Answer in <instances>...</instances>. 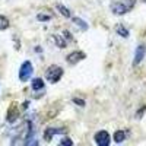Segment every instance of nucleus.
I'll return each mask as SVG.
<instances>
[{"label":"nucleus","instance_id":"nucleus-17","mask_svg":"<svg viewBox=\"0 0 146 146\" xmlns=\"http://www.w3.org/2000/svg\"><path fill=\"white\" fill-rule=\"evenodd\" d=\"M62 145H73V142L70 139H63L62 140Z\"/></svg>","mask_w":146,"mask_h":146},{"label":"nucleus","instance_id":"nucleus-15","mask_svg":"<svg viewBox=\"0 0 146 146\" xmlns=\"http://www.w3.org/2000/svg\"><path fill=\"white\" fill-rule=\"evenodd\" d=\"M36 19H38L40 22H48V21H51V16L45 15V13H38L36 15Z\"/></svg>","mask_w":146,"mask_h":146},{"label":"nucleus","instance_id":"nucleus-4","mask_svg":"<svg viewBox=\"0 0 146 146\" xmlns=\"http://www.w3.org/2000/svg\"><path fill=\"white\" fill-rule=\"evenodd\" d=\"M95 143L96 145H100V146H108L110 145V135H108V131H105V130H100L98 133L95 135Z\"/></svg>","mask_w":146,"mask_h":146},{"label":"nucleus","instance_id":"nucleus-9","mask_svg":"<svg viewBox=\"0 0 146 146\" xmlns=\"http://www.w3.org/2000/svg\"><path fill=\"white\" fill-rule=\"evenodd\" d=\"M53 40H54V42H56V45L58 47V48H64L67 44H66V40L63 38V36H58V35H54L53 36Z\"/></svg>","mask_w":146,"mask_h":146},{"label":"nucleus","instance_id":"nucleus-18","mask_svg":"<svg viewBox=\"0 0 146 146\" xmlns=\"http://www.w3.org/2000/svg\"><path fill=\"white\" fill-rule=\"evenodd\" d=\"M143 2H145V3H146V0H143Z\"/></svg>","mask_w":146,"mask_h":146},{"label":"nucleus","instance_id":"nucleus-8","mask_svg":"<svg viewBox=\"0 0 146 146\" xmlns=\"http://www.w3.org/2000/svg\"><path fill=\"white\" fill-rule=\"evenodd\" d=\"M114 142L115 143H121V142H124L126 140V131H123V130H117L115 133H114Z\"/></svg>","mask_w":146,"mask_h":146},{"label":"nucleus","instance_id":"nucleus-2","mask_svg":"<svg viewBox=\"0 0 146 146\" xmlns=\"http://www.w3.org/2000/svg\"><path fill=\"white\" fill-rule=\"evenodd\" d=\"M62 76H63V69L58 67V66H51L45 72V79L50 83H57L62 79Z\"/></svg>","mask_w":146,"mask_h":146},{"label":"nucleus","instance_id":"nucleus-10","mask_svg":"<svg viewBox=\"0 0 146 146\" xmlns=\"http://www.w3.org/2000/svg\"><path fill=\"white\" fill-rule=\"evenodd\" d=\"M56 7H57V10L60 12V13H62L64 18H70V10L67 9V7H64L62 3H57L56 5Z\"/></svg>","mask_w":146,"mask_h":146},{"label":"nucleus","instance_id":"nucleus-6","mask_svg":"<svg viewBox=\"0 0 146 146\" xmlns=\"http://www.w3.org/2000/svg\"><path fill=\"white\" fill-rule=\"evenodd\" d=\"M145 54H146V47L145 45H137V48H136V54H135V60H133V64L135 66H137L142 60H143V57H145Z\"/></svg>","mask_w":146,"mask_h":146},{"label":"nucleus","instance_id":"nucleus-16","mask_svg":"<svg viewBox=\"0 0 146 146\" xmlns=\"http://www.w3.org/2000/svg\"><path fill=\"white\" fill-rule=\"evenodd\" d=\"M73 102L78 104V105H80V107H83V105H85V102H83L80 98H73Z\"/></svg>","mask_w":146,"mask_h":146},{"label":"nucleus","instance_id":"nucleus-5","mask_svg":"<svg viewBox=\"0 0 146 146\" xmlns=\"http://www.w3.org/2000/svg\"><path fill=\"white\" fill-rule=\"evenodd\" d=\"M85 57V53L83 51H73V53H70L67 57H66V60H67V63L69 64H78L80 60H83Z\"/></svg>","mask_w":146,"mask_h":146},{"label":"nucleus","instance_id":"nucleus-3","mask_svg":"<svg viewBox=\"0 0 146 146\" xmlns=\"http://www.w3.org/2000/svg\"><path fill=\"white\" fill-rule=\"evenodd\" d=\"M32 73H34V67H32V63L31 62H23L21 69H19V79L22 82H27L31 76H32Z\"/></svg>","mask_w":146,"mask_h":146},{"label":"nucleus","instance_id":"nucleus-7","mask_svg":"<svg viewBox=\"0 0 146 146\" xmlns=\"http://www.w3.org/2000/svg\"><path fill=\"white\" fill-rule=\"evenodd\" d=\"M31 86H32L34 91H42L44 89V80L41 78H35L31 82Z\"/></svg>","mask_w":146,"mask_h":146},{"label":"nucleus","instance_id":"nucleus-12","mask_svg":"<svg viewBox=\"0 0 146 146\" xmlns=\"http://www.w3.org/2000/svg\"><path fill=\"white\" fill-rule=\"evenodd\" d=\"M58 130L57 129H47L45 131H44V137H45V140H51V137L56 135Z\"/></svg>","mask_w":146,"mask_h":146},{"label":"nucleus","instance_id":"nucleus-1","mask_svg":"<svg viewBox=\"0 0 146 146\" xmlns=\"http://www.w3.org/2000/svg\"><path fill=\"white\" fill-rule=\"evenodd\" d=\"M135 5H136V0H121V2L113 5V12L115 15H124L127 12H130Z\"/></svg>","mask_w":146,"mask_h":146},{"label":"nucleus","instance_id":"nucleus-14","mask_svg":"<svg viewBox=\"0 0 146 146\" xmlns=\"http://www.w3.org/2000/svg\"><path fill=\"white\" fill-rule=\"evenodd\" d=\"M73 22H75L76 25H79L82 29H88V23H86V22H83L80 18H73Z\"/></svg>","mask_w":146,"mask_h":146},{"label":"nucleus","instance_id":"nucleus-11","mask_svg":"<svg viewBox=\"0 0 146 146\" xmlns=\"http://www.w3.org/2000/svg\"><path fill=\"white\" fill-rule=\"evenodd\" d=\"M115 31H117V34H118L120 36H124V38H127V36H129V31H127V28L123 27V25H117V27H115Z\"/></svg>","mask_w":146,"mask_h":146},{"label":"nucleus","instance_id":"nucleus-13","mask_svg":"<svg viewBox=\"0 0 146 146\" xmlns=\"http://www.w3.org/2000/svg\"><path fill=\"white\" fill-rule=\"evenodd\" d=\"M7 27H9V21H7V18L3 16V15H0V31H5Z\"/></svg>","mask_w":146,"mask_h":146}]
</instances>
